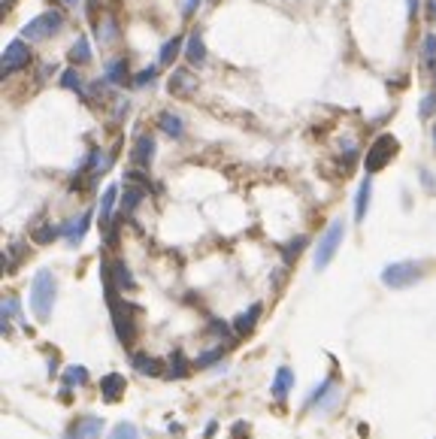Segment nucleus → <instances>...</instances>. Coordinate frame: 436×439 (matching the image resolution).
Segmentation results:
<instances>
[{"label": "nucleus", "mask_w": 436, "mask_h": 439, "mask_svg": "<svg viewBox=\"0 0 436 439\" xmlns=\"http://www.w3.org/2000/svg\"><path fill=\"white\" fill-rule=\"evenodd\" d=\"M424 279V264L421 261H394L382 269V285L391 291H403L412 288Z\"/></svg>", "instance_id": "nucleus-3"}, {"label": "nucleus", "mask_w": 436, "mask_h": 439, "mask_svg": "<svg viewBox=\"0 0 436 439\" xmlns=\"http://www.w3.org/2000/svg\"><path fill=\"white\" fill-rule=\"evenodd\" d=\"M225 352H228V345H212L209 352H203V355L197 357L194 367H212V364L218 361V357H225Z\"/></svg>", "instance_id": "nucleus-35"}, {"label": "nucleus", "mask_w": 436, "mask_h": 439, "mask_svg": "<svg viewBox=\"0 0 436 439\" xmlns=\"http://www.w3.org/2000/svg\"><path fill=\"white\" fill-rule=\"evenodd\" d=\"M125 112H128V100L118 97V100H116V118H125Z\"/></svg>", "instance_id": "nucleus-40"}, {"label": "nucleus", "mask_w": 436, "mask_h": 439, "mask_svg": "<svg viewBox=\"0 0 436 439\" xmlns=\"http://www.w3.org/2000/svg\"><path fill=\"white\" fill-rule=\"evenodd\" d=\"M342 240H345V218H333L328 224V230L318 236V245H315V269H318V273L330 267V261L340 252Z\"/></svg>", "instance_id": "nucleus-4"}, {"label": "nucleus", "mask_w": 436, "mask_h": 439, "mask_svg": "<svg viewBox=\"0 0 436 439\" xmlns=\"http://www.w3.org/2000/svg\"><path fill=\"white\" fill-rule=\"evenodd\" d=\"M88 382V369L82 364H70L64 369V385H61V397L64 400H70V391L73 388H82Z\"/></svg>", "instance_id": "nucleus-21"}, {"label": "nucleus", "mask_w": 436, "mask_h": 439, "mask_svg": "<svg viewBox=\"0 0 436 439\" xmlns=\"http://www.w3.org/2000/svg\"><path fill=\"white\" fill-rule=\"evenodd\" d=\"M155 79H158V67L149 64V67H142V70L130 79V85H133V88H145V85H152Z\"/></svg>", "instance_id": "nucleus-33"}, {"label": "nucleus", "mask_w": 436, "mask_h": 439, "mask_svg": "<svg viewBox=\"0 0 436 439\" xmlns=\"http://www.w3.org/2000/svg\"><path fill=\"white\" fill-rule=\"evenodd\" d=\"M185 61H188V67L206 64V43H203V33L200 30H194L191 37H188V43H185Z\"/></svg>", "instance_id": "nucleus-20"}, {"label": "nucleus", "mask_w": 436, "mask_h": 439, "mask_svg": "<svg viewBox=\"0 0 436 439\" xmlns=\"http://www.w3.org/2000/svg\"><path fill=\"white\" fill-rule=\"evenodd\" d=\"M167 88H170V94H176V97H188L197 91V79L188 67H176L170 79H167Z\"/></svg>", "instance_id": "nucleus-11"}, {"label": "nucleus", "mask_w": 436, "mask_h": 439, "mask_svg": "<svg viewBox=\"0 0 436 439\" xmlns=\"http://www.w3.org/2000/svg\"><path fill=\"white\" fill-rule=\"evenodd\" d=\"M370 200H373V179L367 176L361 185H357V194H354V221L361 224L367 218V209H370Z\"/></svg>", "instance_id": "nucleus-22"}, {"label": "nucleus", "mask_w": 436, "mask_h": 439, "mask_svg": "<svg viewBox=\"0 0 436 439\" xmlns=\"http://www.w3.org/2000/svg\"><path fill=\"white\" fill-rule=\"evenodd\" d=\"M421 118H430L433 116V109H436V94H427V97H421Z\"/></svg>", "instance_id": "nucleus-37"}, {"label": "nucleus", "mask_w": 436, "mask_h": 439, "mask_svg": "<svg viewBox=\"0 0 436 439\" xmlns=\"http://www.w3.org/2000/svg\"><path fill=\"white\" fill-rule=\"evenodd\" d=\"M13 318L21 324V328H28L25 324V315H21V303L18 297H6L4 303H0V330H9V324H13Z\"/></svg>", "instance_id": "nucleus-19"}, {"label": "nucleus", "mask_w": 436, "mask_h": 439, "mask_svg": "<svg viewBox=\"0 0 436 439\" xmlns=\"http://www.w3.org/2000/svg\"><path fill=\"white\" fill-rule=\"evenodd\" d=\"M106 439H140V430H137V424H130V421H118Z\"/></svg>", "instance_id": "nucleus-32"}, {"label": "nucleus", "mask_w": 436, "mask_h": 439, "mask_svg": "<svg viewBox=\"0 0 436 439\" xmlns=\"http://www.w3.org/2000/svg\"><path fill=\"white\" fill-rule=\"evenodd\" d=\"M306 245H309V236H303V233H300L297 240L285 243V245H282V261H285V264H294L297 257H300V252L306 249Z\"/></svg>", "instance_id": "nucleus-31"}, {"label": "nucleus", "mask_w": 436, "mask_h": 439, "mask_svg": "<svg viewBox=\"0 0 436 439\" xmlns=\"http://www.w3.org/2000/svg\"><path fill=\"white\" fill-rule=\"evenodd\" d=\"M116 200H118V185H109L104 191V197H100V216H97V224H100V230H109L116 224Z\"/></svg>", "instance_id": "nucleus-14"}, {"label": "nucleus", "mask_w": 436, "mask_h": 439, "mask_svg": "<svg viewBox=\"0 0 436 439\" xmlns=\"http://www.w3.org/2000/svg\"><path fill=\"white\" fill-rule=\"evenodd\" d=\"M13 4H16V0H4V13H9V9H13Z\"/></svg>", "instance_id": "nucleus-43"}, {"label": "nucleus", "mask_w": 436, "mask_h": 439, "mask_svg": "<svg viewBox=\"0 0 436 439\" xmlns=\"http://www.w3.org/2000/svg\"><path fill=\"white\" fill-rule=\"evenodd\" d=\"M182 52H185V37H182V33H173V37L167 40L161 46V52H158V64L161 67H173Z\"/></svg>", "instance_id": "nucleus-23"}, {"label": "nucleus", "mask_w": 436, "mask_h": 439, "mask_svg": "<svg viewBox=\"0 0 436 439\" xmlns=\"http://www.w3.org/2000/svg\"><path fill=\"white\" fill-rule=\"evenodd\" d=\"M261 312H264L261 303H252V306L245 309V312H240L237 318H233V333H237V336H249L255 328H258Z\"/></svg>", "instance_id": "nucleus-17"}, {"label": "nucleus", "mask_w": 436, "mask_h": 439, "mask_svg": "<svg viewBox=\"0 0 436 439\" xmlns=\"http://www.w3.org/2000/svg\"><path fill=\"white\" fill-rule=\"evenodd\" d=\"M128 391V382L121 373H106L104 379H100V397H104L106 403H118L121 397H125Z\"/></svg>", "instance_id": "nucleus-15"}, {"label": "nucleus", "mask_w": 436, "mask_h": 439, "mask_svg": "<svg viewBox=\"0 0 436 439\" xmlns=\"http://www.w3.org/2000/svg\"><path fill=\"white\" fill-rule=\"evenodd\" d=\"M418 9H421V0H406V16L415 21V16H418Z\"/></svg>", "instance_id": "nucleus-39"}, {"label": "nucleus", "mask_w": 436, "mask_h": 439, "mask_svg": "<svg viewBox=\"0 0 436 439\" xmlns=\"http://www.w3.org/2000/svg\"><path fill=\"white\" fill-rule=\"evenodd\" d=\"M130 367L137 369L140 376H152V379L161 376V364L155 361V357H149L145 352H133V355H130Z\"/></svg>", "instance_id": "nucleus-26"}, {"label": "nucleus", "mask_w": 436, "mask_h": 439, "mask_svg": "<svg viewBox=\"0 0 436 439\" xmlns=\"http://www.w3.org/2000/svg\"><path fill=\"white\" fill-rule=\"evenodd\" d=\"M337 403H340V385H337L333 379H324L318 388H312V391H309V397H306L303 406H306V409L318 406L321 412H330L333 406H337Z\"/></svg>", "instance_id": "nucleus-8"}, {"label": "nucleus", "mask_w": 436, "mask_h": 439, "mask_svg": "<svg viewBox=\"0 0 436 439\" xmlns=\"http://www.w3.org/2000/svg\"><path fill=\"white\" fill-rule=\"evenodd\" d=\"M64 28V13L61 9H46L40 13L37 18H30L25 28H21V40L28 43H43V40H52L55 33H61Z\"/></svg>", "instance_id": "nucleus-5"}, {"label": "nucleus", "mask_w": 436, "mask_h": 439, "mask_svg": "<svg viewBox=\"0 0 436 439\" xmlns=\"http://www.w3.org/2000/svg\"><path fill=\"white\" fill-rule=\"evenodd\" d=\"M94 58V52H91V43H88V37H79L70 46V64L73 67H85V64H91Z\"/></svg>", "instance_id": "nucleus-27"}, {"label": "nucleus", "mask_w": 436, "mask_h": 439, "mask_svg": "<svg viewBox=\"0 0 436 439\" xmlns=\"http://www.w3.org/2000/svg\"><path fill=\"white\" fill-rule=\"evenodd\" d=\"M61 4H64V6H76V4H79V0H61Z\"/></svg>", "instance_id": "nucleus-44"}, {"label": "nucleus", "mask_w": 436, "mask_h": 439, "mask_svg": "<svg viewBox=\"0 0 436 439\" xmlns=\"http://www.w3.org/2000/svg\"><path fill=\"white\" fill-rule=\"evenodd\" d=\"M100 269H106V273L113 276V282H116V288L121 291V294L137 288V279L130 276V269H128V264L121 261V257H116V261H104V264H100Z\"/></svg>", "instance_id": "nucleus-12"}, {"label": "nucleus", "mask_w": 436, "mask_h": 439, "mask_svg": "<svg viewBox=\"0 0 436 439\" xmlns=\"http://www.w3.org/2000/svg\"><path fill=\"white\" fill-rule=\"evenodd\" d=\"M30 236L37 245H49V243L58 240V236H64V224H43V228H37Z\"/></svg>", "instance_id": "nucleus-30"}, {"label": "nucleus", "mask_w": 436, "mask_h": 439, "mask_svg": "<svg viewBox=\"0 0 436 439\" xmlns=\"http://www.w3.org/2000/svg\"><path fill=\"white\" fill-rule=\"evenodd\" d=\"M33 61L30 55V43L28 40H9V46L4 49V58H0V76H13L18 70Z\"/></svg>", "instance_id": "nucleus-7"}, {"label": "nucleus", "mask_w": 436, "mask_h": 439, "mask_svg": "<svg viewBox=\"0 0 436 439\" xmlns=\"http://www.w3.org/2000/svg\"><path fill=\"white\" fill-rule=\"evenodd\" d=\"M203 4V0H182V16L185 18H191L194 13H197V6Z\"/></svg>", "instance_id": "nucleus-38"}, {"label": "nucleus", "mask_w": 436, "mask_h": 439, "mask_svg": "<svg viewBox=\"0 0 436 439\" xmlns=\"http://www.w3.org/2000/svg\"><path fill=\"white\" fill-rule=\"evenodd\" d=\"M421 182H424V188H427V191H433V176L427 170H421Z\"/></svg>", "instance_id": "nucleus-41"}, {"label": "nucleus", "mask_w": 436, "mask_h": 439, "mask_svg": "<svg viewBox=\"0 0 436 439\" xmlns=\"http://www.w3.org/2000/svg\"><path fill=\"white\" fill-rule=\"evenodd\" d=\"M91 218H94V212L91 209H85L79 218H73V221H67L64 224V240H67V245H79L82 240H85V233H88V228H91Z\"/></svg>", "instance_id": "nucleus-13"}, {"label": "nucleus", "mask_w": 436, "mask_h": 439, "mask_svg": "<svg viewBox=\"0 0 436 439\" xmlns=\"http://www.w3.org/2000/svg\"><path fill=\"white\" fill-rule=\"evenodd\" d=\"M421 55H424V61H427V67L436 73V33H427L421 43Z\"/></svg>", "instance_id": "nucleus-34"}, {"label": "nucleus", "mask_w": 436, "mask_h": 439, "mask_svg": "<svg viewBox=\"0 0 436 439\" xmlns=\"http://www.w3.org/2000/svg\"><path fill=\"white\" fill-rule=\"evenodd\" d=\"M55 297H58V279H55L52 269H40V273L30 279V297H28L33 315H37V321H49L52 318Z\"/></svg>", "instance_id": "nucleus-1"}, {"label": "nucleus", "mask_w": 436, "mask_h": 439, "mask_svg": "<svg viewBox=\"0 0 436 439\" xmlns=\"http://www.w3.org/2000/svg\"><path fill=\"white\" fill-rule=\"evenodd\" d=\"M433 145H436V125H433Z\"/></svg>", "instance_id": "nucleus-45"}, {"label": "nucleus", "mask_w": 436, "mask_h": 439, "mask_svg": "<svg viewBox=\"0 0 436 439\" xmlns=\"http://www.w3.org/2000/svg\"><path fill=\"white\" fill-rule=\"evenodd\" d=\"M427 16H430V21H436V0H430V6H427Z\"/></svg>", "instance_id": "nucleus-42"}, {"label": "nucleus", "mask_w": 436, "mask_h": 439, "mask_svg": "<svg viewBox=\"0 0 436 439\" xmlns=\"http://www.w3.org/2000/svg\"><path fill=\"white\" fill-rule=\"evenodd\" d=\"M397 149H400V145H397L394 133H379V137L373 140V145L367 149V155H364V170H367V176L385 170V167L391 164V157L397 155Z\"/></svg>", "instance_id": "nucleus-6"}, {"label": "nucleus", "mask_w": 436, "mask_h": 439, "mask_svg": "<svg viewBox=\"0 0 436 439\" xmlns=\"http://www.w3.org/2000/svg\"><path fill=\"white\" fill-rule=\"evenodd\" d=\"M58 82H61V88H67V91H76V94L85 100V91H88V88L82 85V76H79V70H76V67H67Z\"/></svg>", "instance_id": "nucleus-29"}, {"label": "nucleus", "mask_w": 436, "mask_h": 439, "mask_svg": "<svg viewBox=\"0 0 436 439\" xmlns=\"http://www.w3.org/2000/svg\"><path fill=\"white\" fill-rule=\"evenodd\" d=\"M206 330H209L212 336H218V340H230V336H233V324H228V321H218V318H212Z\"/></svg>", "instance_id": "nucleus-36"}, {"label": "nucleus", "mask_w": 436, "mask_h": 439, "mask_svg": "<svg viewBox=\"0 0 436 439\" xmlns=\"http://www.w3.org/2000/svg\"><path fill=\"white\" fill-rule=\"evenodd\" d=\"M142 200H145V188L142 185H133V182H125V191H121V204H118L121 218H130Z\"/></svg>", "instance_id": "nucleus-16"}, {"label": "nucleus", "mask_w": 436, "mask_h": 439, "mask_svg": "<svg viewBox=\"0 0 436 439\" xmlns=\"http://www.w3.org/2000/svg\"><path fill=\"white\" fill-rule=\"evenodd\" d=\"M106 306H109V312H113V328H116L118 343L125 348H130L133 340H137V324H133V315L140 312V306H133V303H128L125 297L109 300Z\"/></svg>", "instance_id": "nucleus-2"}, {"label": "nucleus", "mask_w": 436, "mask_h": 439, "mask_svg": "<svg viewBox=\"0 0 436 439\" xmlns=\"http://www.w3.org/2000/svg\"><path fill=\"white\" fill-rule=\"evenodd\" d=\"M291 388H294V369L279 367V369H276V376H273V385H270L273 400H276V403H285V400H288V394H291Z\"/></svg>", "instance_id": "nucleus-18"}, {"label": "nucleus", "mask_w": 436, "mask_h": 439, "mask_svg": "<svg viewBox=\"0 0 436 439\" xmlns=\"http://www.w3.org/2000/svg\"><path fill=\"white\" fill-rule=\"evenodd\" d=\"M158 128L170 140H182L185 137V121H182V116H179V112H170V109L161 112V116H158Z\"/></svg>", "instance_id": "nucleus-24"}, {"label": "nucleus", "mask_w": 436, "mask_h": 439, "mask_svg": "<svg viewBox=\"0 0 436 439\" xmlns=\"http://www.w3.org/2000/svg\"><path fill=\"white\" fill-rule=\"evenodd\" d=\"M104 418H94V415H85V418H76L70 427L64 430V439H100L104 433Z\"/></svg>", "instance_id": "nucleus-9"}, {"label": "nucleus", "mask_w": 436, "mask_h": 439, "mask_svg": "<svg viewBox=\"0 0 436 439\" xmlns=\"http://www.w3.org/2000/svg\"><path fill=\"white\" fill-rule=\"evenodd\" d=\"M152 161H155V137L152 133H137L133 149H130V164L137 170H149Z\"/></svg>", "instance_id": "nucleus-10"}, {"label": "nucleus", "mask_w": 436, "mask_h": 439, "mask_svg": "<svg viewBox=\"0 0 436 439\" xmlns=\"http://www.w3.org/2000/svg\"><path fill=\"white\" fill-rule=\"evenodd\" d=\"M104 79L109 85H125L130 82V67H128V58H116V61H109L106 64V70H104Z\"/></svg>", "instance_id": "nucleus-25"}, {"label": "nucleus", "mask_w": 436, "mask_h": 439, "mask_svg": "<svg viewBox=\"0 0 436 439\" xmlns=\"http://www.w3.org/2000/svg\"><path fill=\"white\" fill-rule=\"evenodd\" d=\"M191 361L185 357L182 348H176V352L170 355V369H167V379H185L188 373H191Z\"/></svg>", "instance_id": "nucleus-28"}]
</instances>
